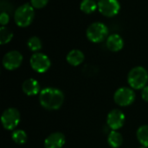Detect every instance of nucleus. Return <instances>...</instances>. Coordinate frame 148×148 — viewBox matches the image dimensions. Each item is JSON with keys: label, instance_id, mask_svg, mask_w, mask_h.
Here are the masks:
<instances>
[{"label": "nucleus", "instance_id": "6e6552de", "mask_svg": "<svg viewBox=\"0 0 148 148\" xmlns=\"http://www.w3.org/2000/svg\"><path fill=\"white\" fill-rule=\"evenodd\" d=\"M98 10L103 16L112 17L119 13L121 4L118 0H100L98 2Z\"/></svg>", "mask_w": 148, "mask_h": 148}, {"label": "nucleus", "instance_id": "ddd939ff", "mask_svg": "<svg viewBox=\"0 0 148 148\" xmlns=\"http://www.w3.org/2000/svg\"><path fill=\"white\" fill-rule=\"evenodd\" d=\"M106 45L109 51L117 52V51H120L123 48L124 41H123V38L119 34H111L107 38Z\"/></svg>", "mask_w": 148, "mask_h": 148}, {"label": "nucleus", "instance_id": "f8f14e48", "mask_svg": "<svg viewBox=\"0 0 148 148\" xmlns=\"http://www.w3.org/2000/svg\"><path fill=\"white\" fill-rule=\"evenodd\" d=\"M22 90L27 96H35L41 92L40 84L36 79H28L22 85Z\"/></svg>", "mask_w": 148, "mask_h": 148}, {"label": "nucleus", "instance_id": "5701e85b", "mask_svg": "<svg viewBox=\"0 0 148 148\" xmlns=\"http://www.w3.org/2000/svg\"><path fill=\"white\" fill-rule=\"evenodd\" d=\"M141 97L143 99V100H145L146 102H148V85L146 87H144L141 91Z\"/></svg>", "mask_w": 148, "mask_h": 148}, {"label": "nucleus", "instance_id": "39448f33", "mask_svg": "<svg viewBox=\"0 0 148 148\" xmlns=\"http://www.w3.org/2000/svg\"><path fill=\"white\" fill-rule=\"evenodd\" d=\"M136 98V94L131 87L123 86L117 89L114 94V102L120 106H128L132 105Z\"/></svg>", "mask_w": 148, "mask_h": 148}, {"label": "nucleus", "instance_id": "2eb2a0df", "mask_svg": "<svg viewBox=\"0 0 148 148\" xmlns=\"http://www.w3.org/2000/svg\"><path fill=\"white\" fill-rule=\"evenodd\" d=\"M108 143L112 148H119L123 143V137L118 131H111L108 136Z\"/></svg>", "mask_w": 148, "mask_h": 148}, {"label": "nucleus", "instance_id": "423d86ee", "mask_svg": "<svg viewBox=\"0 0 148 148\" xmlns=\"http://www.w3.org/2000/svg\"><path fill=\"white\" fill-rule=\"evenodd\" d=\"M21 115L16 108L10 107L3 111L1 116L3 126L6 130H14L20 123Z\"/></svg>", "mask_w": 148, "mask_h": 148}, {"label": "nucleus", "instance_id": "9b49d317", "mask_svg": "<svg viewBox=\"0 0 148 148\" xmlns=\"http://www.w3.org/2000/svg\"><path fill=\"white\" fill-rule=\"evenodd\" d=\"M66 139L63 133L56 132L50 133L44 140V148H62Z\"/></svg>", "mask_w": 148, "mask_h": 148}, {"label": "nucleus", "instance_id": "6ab92c4d", "mask_svg": "<svg viewBox=\"0 0 148 148\" xmlns=\"http://www.w3.org/2000/svg\"><path fill=\"white\" fill-rule=\"evenodd\" d=\"M27 45H28L29 49L34 52H39V51L42 49V46L41 39L36 36H33L29 38V40L27 42Z\"/></svg>", "mask_w": 148, "mask_h": 148}, {"label": "nucleus", "instance_id": "dca6fc26", "mask_svg": "<svg viewBox=\"0 0 148 148\" xmlns=\"http://www.w3.org/2000/svg\"><path fill=\"white\" fill-rule=\"evenodd\" d=\"M136 137L142 147L148 148V125H143L138 128Z\"/></svg>", "mask_w": 148, "mask_h": 148}, {"label": "nucleus", "instance_id": "f03ea898", "mask_svg": "<svg viewBox=\"0 0 148 148\" xmlns=\"http://www.w3.org/2000/svg\"><path fill=\"white\" fill-rule=\"evenodd\" d=\"M127 83L134 90H142L148 83V72L143 66H135L127 75Z\"/></svg>", "mask_w": 148, "mask_h": 148}, {"label": "nucleus", "instance_id": "a211bd4d", "mask_svg": "<svg viewBox=\"0 0 148 148\" xmlns=\"http://www.w3.org/2000/svg\"><path fill=\"white\" fill-rule=\"evenodd\" d=\"M11 139L17 145H23V144L26 143V141L28 140V136H27V133H25V131L17 129V130H14L12 132Z\"/></svg>", "mask_w": 148, "mask_h": 148}, {"label": "nucleus", "instance_id": "4be33fe9", "mask_svg": "<svg viewBox=\"0 0 148 148\" xmlns=\"http://www.w3.org/2000/svg\"><path fill=\"white\" fill-rule=\"evenodd\" d=\"M10 21V16L6 13V12H2L0 15V24L2 26H4L5 24H7Z\"/></svg>", "mask_w": 148, "mask_h": 148}, {"label": "nucleus", "instance_id": "7ed1b4c3", "mask_svg": "<svg viewBox=\"0 0 148 148\" xmlns=\"http://www.w3.org/2000/svg\"><path fill=\"white\" fill-rule=\"evenodd\" d=\"M35 17V11L32 5L24 3L19 6L14 13V20L17 26L24 28L29 26Z\"/></svg>", "mask_w": 148, "mask_h": 148}, {"label": "nucleus", "instance_id": "20e7f679", "mask_svg": "<svg viewBox=\"0 0 148 148\" xmlns=\"http://www.w3.org/2000/svg\"><path fill=\"white\" fill-rule=\"evenodd\" d=\"M86 35L89 41L93 43H101L108 38V29L103 23L95 22L88 27Z\"/></svg>", "mask_w": 148, "mask_h": 148}, {"label": "nucleus", "instance_id": "9d476101", "mask_svg": "<svg viewBox=\"0 0 148 148\" xmlns=\"http://www.w3.org/2000/svg\"><path fill=\"white\" fill-rule=\"evenodd\" d=\"M23 55L17 51H10L4 54L2 63L3 67L8 71L17 69L23 63Z\"/></svg>", "mask_w": 148, "mask_h": 148}, {"label": "nucleus", "instance_id": "393cba45", "mask_svg": "<svg viewBox=\"0 0 148 148\" xmlns=\"http://www.w3.org/2000/svg\"><path fill=\"white\" fill-rule=\"evenodd\" d=\"M99 1H100V0H99Z\"/></svg>", "mask_w": 148, "mask_h": 148}, {"label": "nucleus", "instance_id": "412c9836", "mask_svg": "<svg viewBox=\"0 0 148 148\" xmlns=\"http://www.w3.org/2000/svg\"><path fill=\"white\" fill-rule=\"evenodd\" d=\"M49 0H30V3L33 8L36 9H42L45 7L48 3Z\"/></svg>", "mask_w": 148, "mask_h": 148}, {"label": "nucleus", "instance_id": "0eeeda50", "mask_svg": "<svg viewBox=\"0 0 148 148\" xmlns=\"http://www.w3.org/2000/svg\"><path fill=\"white\" fill-rule=\"evenodd\" d=\"M29 64L35 72L38 73H44L50 68L51 61L46 54L42 52H35L30 57Z\"/></svg>", "mask_w": 148, "mask_h": 148}, {"label": "nucleus", "instance_id": "b1692460", "mask_svg": "<svg viewBox=\"0 0 148 148\" xmlns=\"http://www.w3.org/2000/svg\"><path fill=\"white\" fill-rule=\"evenodd\" d=\"M139 148H147V147H139Z\"/></svg>", "mask_w": 148, "mask_h": 148}, {"label": "nucleus", "instance_id": "f3484780", "mask_svg": "<svg viewBox=\"0 0 148 148\" xmlns=\"http://www.w3.org/2000/svg\"><path fill=\"white\" fill-rule=\"evenodd\" d=\"M98 3L95 0H82L80 4V9L86 14H91L96 10Z\"/></svg>", "mask_w": 148, "mask_h": 148}, {"label": "nucleus", "instance_id": "f257e3e1", "mask_svg": "<svg viewBox=\"0 0 148 148\" xmlns=\"http://www.w3.org/2000/svg\"><path fill=\"white\" fill-rule=\"evenodd\" d=\"M63 101V92L55 87H46L39 93V103L46 110H58L62 107Z\"/></svg>", "mask_w": 148, "mask_h": 148}, {"label": "nucleus", "instance_id": "aec40b11", "mask_svg": "<svg viewBox=\"0 0 148 148\" xmlns=\"http://www.w3.org/2000/svg\"><path fill=\"white\" fill-rule=\"evenodd\" d=\"M13 38V33L12 31L6 28L5 26H1L0 28V44H8L9 42H10V40Z\"/></svg>", "mask_w": 148, "mask_h": 148}, {"label": "nucleus", "instance_id": "4468645a", "mask_svg": "<svg viewBox=\"0 0 148 148\" xmlns=\"http://www.w3.org/2000/svg\"><path fill=\"white\" fill-rule=\"evenodd\" d=\"M84 58H85V56H84L83 52L77 49H74V50L70 51L67 54V57H66L67 62L72 66L80 65L84 61Z\"/></svg>", "mask_w": 148, "mask_h": 148}, {"label": "nucleus", "instance_id": "1a4fd4ad", "mask_svg": "<svg viewBox=\"0 0 148 148\" xmlns=\"http://www.w3.org/2000/svg\"><path fill=\"white\" fill-rule=\"evenodd\" d=\"M125 120V114L119 109H113L107 116V125L112 131H118L121 129L124 126Z\"/></svg>", "mask_w": 148, "mask_h": 148}]
</instances>
